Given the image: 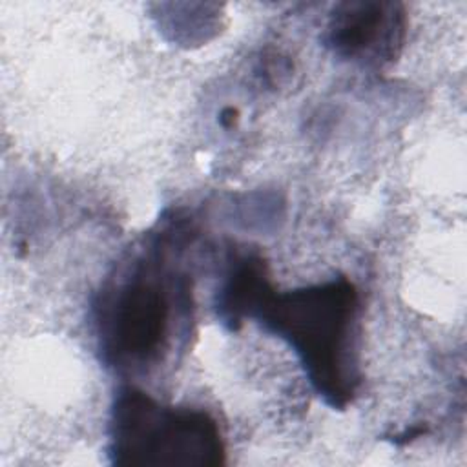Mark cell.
<instances>
[{"mask_svg": "<svg viewBox=\"0 0 467 467\" xmlns=\"http://www.w3.org/2000/svg\"><path fill=\"white\" fill-rule=\"evenodd\" d=\"M255 321L297 354L312 389L332 409H347L359 389V292L347 277L275 292Z\"/></svg>", "mask_w": 467, "mask_h": 467, "instance_id": "cell-1", "label": "cell"}, {"mask_svg": "<svg viewBox=\"0 0 467 467\" xmlns=\"http://www.w3.org/2000/svg\"><path fill=\"white\" fill-rule=\"evenodd\" d=\"M190 308L186 277L175 281L161 237L109 279L95 303V332L104 363L117 372L159 365L175 336V317Z\"/></svg>", "mask_w": 467, "mask_h": 467, "instance_id": "cell-2", "label": "cell"}, {"mask_svg": "<svg viewBox=\"0 0 467 467\" xmlns=\"http://www.w3.org/2000/svg\"><path fill=\"white\" fill-rule=\"evenodd\" d=\"M108 456L120 467H217L226 445L210 412L164 405L126 385L111 403Z\"/></svg>", "mask_w": 467, "mask_h": 467, "instance_id": "cell-3", "label": "cell"}, {"mask_svg": "<svg viewBox=\"0 0 467 467\" xmlns=\"http://www.w3.org/2000/svg\"><path fill=\"white\" fill-rule=\"evenodd\" d=\"M407 33V15L392 0H347L327 24V46L341 58L383 67L398 58Z\"/></svg>", "mask_w": 467, "mask_h": 467, "instance_id": "cell-4", "label": "cell"}, {"mask_svg": "<svg viewBox=\"0 0 467 467\" xmlns=\"http://www.w3.org/2000/svg\"><path fill=\"white\" fill-rule=\"evenodd\" d=\"M272 290L268 265L259 252L234 254L217 292V317L230 330H239L246 319H254Z\"/></svg>", "mask_w": 467, "mask_h": 467, "instance_id": "cell-5", "label": "cell"}, {"mask_svg": "<svg viewBox=\"0 0 467 467\" xmlns=\"http://www.w3.org/2000/svg\"><path fill=\"white\" fill-rule=\"evenodd\" d=\"M235 120H237V109L226 108V109L221 113V122H223L224 126H232Z\"/></svg>", "mask_w": 467, "mask_h": 467, "instance_id": "cell-6", "label": "cell"}]
</instances>
